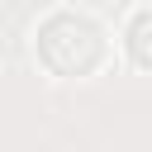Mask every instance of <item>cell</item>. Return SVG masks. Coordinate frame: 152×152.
I'll return each instance as SVG.
<instances>
[{
	"mask_svg": "<svg viewBox=\"0 0 152 152\" xmlns=\"http://www.w3.org/2000/svg\"><path fill=\"white\" fill-rule=\"evenodd\" d=\"M114 38L90 10H48L33 28V62L52 81H90L109 66Z\"/></svg>",
	"mask_w": 152,
	"mask_h": 152,
	"instance_id": "1",
	"label": "cell"
},
{
	"mask_svg": "<svg viewBox=\"0 0 152 152\" xmlns=\"http://www.w3.org/2000/svg\"><path fill=\"white\" fill-rule=\"evenodd\" d=\"M124 52H128V62L138 71L152 76V5H142V10L128 14V24H124Z\"/></svg>",
	"mask_w": 152,
	"mask_h": 152,
	"instance_id": "2",
	"label": "cell"
}]
</instances>
